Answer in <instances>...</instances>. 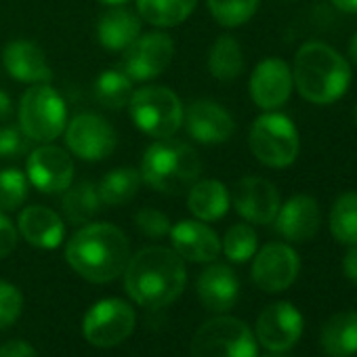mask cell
Returning a JSON list of instances; mask_svg holds the SVG:
<instances>
[{
    "instance_id": "1",
    "label": "cell",
    "mask_w": 357,
    "mask_h": 357,
    "mask_svg": "<svg viewBox=\"0 0 357 357\" xmlns=\"http://www.w3.org/2000/svg\"><path fill=\"white\" fill-rule=\"evenodd\" d=\"M188 282L183 259L164 246L139 250L124 269L126 292L145 309H162L181 296Z\"/></svg>"
},
{
    "instance_id": "2",
    "label": "cell",
    "mask_w": 357,
    "mask_h": 357,
    "mask_svg": "<svg viewBox=\"0 0 357 357\" xmlns=\"http://www.w3.org/2000/svg\"><path fill=\"white\" fill-rule=\"evenodd\" d=\"M70 267L93 284H107L124 273L130 246L122 229L109 223H91L76 231L66 248Z\"/></svg>"
},
{
    "instance_id": "3",
    "label": "cell",
    "mask_w": 357,
    "mask_h": 357,
    "mask_svg": "<svg viewBox=\"0 0 357 357\" xmlns=\"http://www.w3.org/2000/svg\"><path fill=\"white\" fill-rule=\"evenodd\" d=\"M292 80L303 99L315 105H328L347 93L351 68L336 49L311 40L294 55Z\"/></svg>"
},
{
    "instance_id": "4",
    "label": "cell",
    "mask_w": 357,
    "mask_h": 357,
    "mask_svg": "<svg viewBox=\"0 0 357 357\" xmlns=\"http://www.w3.org/2000/svg\"><path fill=\"white\" fill-rule=\"evenodd\" d=\"M139 172L141 181L151 190L176 196L192 190V185L198 181L202 160L190 143L168 137L158 139L145 149Z\"/></svg>"
},
{
    "instance_id": "5",
    "label": "cell",
    "mask_w": 357,
    "mask_h": 357,
    "mask_svg": "<svg viewBox=\"0 0 357 357\" xmlns=\"http://www.w3.org/2000/svg\"><path fill=\"white\" fill-rule=\"evenodd\" d=\"M132 122L153 139H168L183 124V105L166 86H143L132 93L130 101Z\"/></svg>"
},
{
    "instance_id": "6",
    "label": "cell",
    "mask_w": 357,
    "mask_h": 357,
    "mask_svg": "<svg viewBox=\"0 0 357 357\" xmlns=\"http://www.w3.org/2000/svg\"><path fill=\"white\" fill-rule=\"evenodd\" d=\"M248 145L255 158L271 168H286L298 155V130L284 114H263L255 120L248 135Z\"/></svg>"
},
{
    "instance_id": "7",
    "label": "cell",
    "mask_w": 357,
    "mask_h": 357,
    "mask_svg": "<svg viewBox=\"0 0 357 357\" xmlns=\"http://www.w3.org/2000/svg\"><path fill=\"white\" fill-rule=\"evenodd\" d=\"M66 103L47 82L30 86L20 103V126L32 141L49 143L66 130Z\"/></svg>"
},
{
    "instance_id": "8",
    "label": "cell",
    "mask_w": 357,
    "mask_h": 357,
    "mask_svg": "<svg viewBox=\"0 0 357 357\" xmlns=\"http://www.w3.org/2000/svg\"><path fill=\"white\" fill-rule=\"evenodd\" d=\"M192 357H257V340L242 319L221 315L198 328Z\"/></svg>"
},
{
    "instance_id": "9",
    "label": "cell",
    "mask_w": 357,
    "mask_h": 357,
    "mask_svg": "<svg viewBox=\"0 0 357 357\" xmlns=\"http://www.w3.org/2000/svg\"><path fill=\"white\" fill-rule=\"evenodd\" d=\"M137 324L135 309L120 298H107L89 309L82 319V334L95 347H116L126 340Z\"/></svg>"
},
{
    "instance_id": "10",
    "label": "cell",
    "mask_w": 357,
    "mask_h": 357,
    "mask_svg": "<svg viewBox=\"0 0 357 357\" xmlns=\"http://www.w3.org/2000/svg\"><path fill=\"white\" fill-rule=\"evenodd\" d=\"M174 43L164 32H151L139 36L130 47L124 49L122 55V72L130 80H151L160 76L172 61Z\"/></svg>"
},
{
    "instance_id": "11",
    "label": "cell",
    "mask_w": 357,
    "mask_h": 357,
    "mask_svg": "<svg viewBox=\"0 0 357 357\" xmlns=\"http://www.w3.org/2000/svg\"><path fill=\"white\" fill-rule=\"evenodd\" d=\"M66 143L70 151L82 160H103L114 153L118 135L114 126L97 114H80L66 128Z\"/></svg>"
},
{
    "instance_id": "12",
    "label": "cell",
    "mask_w": 357,
    "mask_h": 357,
    "mask_svg": "<svg viewBox=\"0 0 357 357\" xmlns=\"http://www.w3.org/2000/svg\"><path fill=\"white\" fill-rule=\"evenodd\" d=\"M298 255L286 244L263 246L252 263V282L265 292H282L290 288L298 275Z\"/></svg>"
},
{
    "instance_id": "13",
    "label": "cell",
    "mask_w": 357,
    "mask_h": 357,
    "mask_svg": "<svg viewBox=\"0 0 357 357\" xmlns=\"http://www.w3.org/2000/svg\"><path fill=\"white\" fill-rule=\"evenodd\" d=\"M28 178L43 194H61L72 185L74 162L55 145H43L28 158Z\"/></svg>"
},
{
    "instance_id": "14",
    "label": "cell",
    "mask_w": 357,
    "mask_h": 357,
    "mask_svg": "<svg viewBox=\"0 0 357 357\" xmlns=\"http://www.w3.org/2000/svg\"><path fill=\"white\" fill-rule=\"evenodd\" d=\"M231 202L240 217L250 223L267 225L275 221L278 211L282 206L280 192L275 185L263 176H244L236 183Z\"/></svg>"
},
{
    "instance_id": "15",
    "label": "cell",
    "mask_w": 357,
    "mask_h": 357,
    "mask_svg": "<svg viewBox=\"0 0 357 357\" xmlns=\"http://www.w3.org/2000/svg\"><path fill=\"white\" fill-rule=\"evenodd\" d=\"M303 334V315L290 303H273L265 307L257 319L259 342L273 351H288Z\"/></svg>"
},
{
    "instance_id": "16",
    "label": "cell",
    "mask_w": 357,
    "mask_h": 357,
    "mask_svg": "<svg viewBox=\"0 0 357 357\" xmlns=\"http://www.w3.org/2000/svg\"><path fill=\"white\" fill-rule=\"evenodd\" d=\"M292 68L284 59H265L250 76V97L261 109L282 107L292 93Z\"/></svg>"
},
{
    "instance_id": "17",
    "label": "cell",
    "mask_w": 357,
    "mask_h": 357,
    "mask_svg": "<svg viewBox=\"0 0 357 357\" xmlns=\"http://www.w3.org/2000/svg\"><path fill=\"white\" fill-rule=\"evenodd\" d=\"M183 120H185L188 132L196 141L208 143V145L225 143L236 132V122L231 114L219 103L206 101V99L194 101L183 114Z\"/></svg>"
},
{
    "instance_id": "18",
    "label": "cell",
    "mask_w": 357,
    "mask_h": 357,
    "mask_svg": "<svg viewBox=\"0 0 357 357\" xmlns=\"http://www.w3.org/2000/svg\"><path fill=\"white\" fill-rule=\"evenodd\" d=\"M174 252L183 261L213 263L221 252L219 236L200 221H181L170 229Z\"/></svg>"
},
{
    "instance_id": "19",
    "label": "cell",
    "mask_w": 357,
    "mask_h": 357,
    "mask_svg": "<svg viewBox=\"0 0 357 357\" xmlns=\"http://www.w3.org/2000/svg\"><path fill=\"white\" fill-rule=\"evenodd\" d=\"M321 225V213L317 202L311 196L298 194L292 196L286 204L280 206L275 217V229L290 242L311 240Z\"/></svg>"
},
{
    "instance_id": "20",
    "label": "cell",
    "mask_w": 357,
    "mask_h": 357,
    "mask_svg": "<svg viewBox=\"0 0 357 357\" xmlns=\"http://www.w3.org/2000/svg\"><path fill=\"white\" fill-rule=\"evenodd\" d=\"M196 290H198L200 303L206 309L223 313V311H229L238 303L240 282L231 267L215 263L200 273Z\"/></svg>"
},
{
    "instance_id": "21",
    "label": "cell",
    "mask_w": 357,
    "mask_h": 357,
    "mask_svg": "<svg viewBox=\"0 0 357 357\" xmlns=\"http://www.w3.org/2000/svg\"><path fill=\"white\" fill-rule=\"evenodd\" d=\"M3 61L7 72L28 84H45L53 78V70L47 63L45 53L30 40H13L5 47Z\"/></svg>"
},
{
    "instance_id": "22",
    "label": "cell",
    "mask_w": 357,
    "mask_h": 357,
    "mask_svg": "<svg viewBox=\"0 0 357 357\" xmlns=\"http://www.w3.org/2000/svg\"><path fill=\"white\" fill-rule=\"evenodd\" d=\"M20 231L36 248H57L63 242L66 225L57 213L47 206H28L20 215Z\"/></svg>"
},
{
    "instance_id": "23",
    "label": "cell",
    "mask_w": 357,
    "mask_h": 357,
    "mask_svg": "<svg viewBox=\"0 0 357 357\" xmlns=\"http://www.w3.org/2000/svg\"><path fill=\"white\" fill-rule=\"evenodd\" d=\"M139 17L122 7H112L107 13L99 17L97 24V40L101 43V47L109 51H124L139 38Z\"/></svg>"
},
{
    "instance_id": "24",
    "label": "cell",
    "mask_w": 357,
    "mask_h": 357,
    "mask_svg": "<svg viewBox=\"0 0 357 357\" xmlns=\"http://www.w3.org/2000/svg\"><path fill=\"white\" fill-rule=\"evenodd\" d=\"M229 202L231 198L227 188L215 178L196 181L188 196V206L200 221H219L229 211Z\"/></svg>"
},
{
    "instance_id": "25",
    "label": "cell",
    "mask_w": 357,
    "mask_h": 357,
    "mask_svg": "<svg viewBox=\"0 0 357 357\" xmlns=\"http://www.w3.org/2000/svg\"><path fill=\"white\" fill-rule=\"evenodd\" d=\"M321 347L328 357H353L357 353V311H342L321 328Z\"/></svg>"
},
{
    "instance_id": "26",
    "label": "cell",
    "mask_w": 357,
    "mask_h": 357,
    "mask_svg": "<svg viewBox=\"0 0 357 357\" xmlns=\"http://www.w3.org/2000/svg\"><path fill=\"white\" fill-rule=\"evenodd\" d=\"M141 188V172L132 166H122L109 170L97 185L99 198L105 206L128 204Z\"/></svg>"
},
{
    "instance_id": "27",
    "label": "cell",
    "mask_w": 357,
    "mask_h": 357,
    "mask_svg": "<svg viewBox=\"0 0 357 357\" xmlns=\"http://www.w3.org/2000/svg\"><path fill=\"white\" fill-rule=\"evenodd\" d=\"M198 0H137L139 17L158 28L183 24L196 9Z\"/></svg>"
},
{
    "instance_id": "28",
    "label": "cell",
    "mask_w": 357,
    "mask_h": 357,
    "mask_svg": "<svg viewBox=\"0 0 357 357\" xmlns=\"http://www.w3.org/2000/svg\"><path fill=\"white\" fill-rule=\"evenodd\" d=\"M244 53L234 36H219L208 53V70L221 82H231L244 72Z\"/></svg>"
},
{
    "instance_id": "29",
    "label": "cell",
    "mask_w": 357,
    "mask_h": 357,
    "mask_svg": "<svg viewBox=\"0 0 357 357\" xmlns=\"http://www.w3.org/2000/svg\"><path fill=\"white\" fill-rule=\"evenodd\" d=\"M101 206L103 202L99 198L97 185L91 181H80L72 190L68 188V194L63 196V202H61L63 215L72 225L89 223L93 217H97Z\"/></svg>"
},
{
    "instance_id": "30",
    "label": "cell",
    "mask_w": 357,
    "mask_h": 357,
    "mask_svg": "<svg viewBox=\"0 0 357 357\" xmlns=\"http://www.w3.org/2000/svg\"><path fill=\"white\" fill-rule=\"evenodd\" d=\"M330 231L340 244H357V192H347L334 202L330 211Z\"/></svg>"
},
{
    "instance_id": "31",
    "label": "cell",
    "mask_w": 357,
    "mask_h": 357,
    "mask_svg": "<svg viewBox=\"0 0 357 357\" xmlns=\"http://www.w3.org/2000/svg\"><path fill=\"white\" fill-rule=\"evenodd\" d=\"M132 97V80L120 70L103 72L95 82V99L107 109H120L128 105Z\"/></svg>"
},
{
    "instance_id": "32",
    "label": "cell",
    "mask_w": 357,
    "mask_h": 357,
    "mask_svg": "<svg viewBox=\"0 0 357 357\" xmlns=\"http://www.w3.org/2000/svg\"><path fill=\"white\" fill-rule=\"evenodd\" d=\"M213 17L225 28L246 24L259 9V0H206Z\"/></svg>"
},
{
    "instance_id": "33",
    "label": "cell",
    "mask_w": 357,
    "mask_h": 357,
    "mask_svg": "<svg viewBox=\"0 0 357 357\" xmlns=\"http://www.w3.org/2000/svg\"><path fill=\"white\" fill-rule=\"evenodd\" d=\"M257 244H259V240H257L255 229L246 223H238L227 229V234L223 238V252L234 263H246L248 259L255 257Z\"/></svg>"
},
{
    "instance_id": "34",
    "label": "cell",
    "mask_w": 357,
    "mask_h": 357,
    "mask_svg": "<svg viewBox=\"0 0 357 357\" xmlns=\"http://www.w3.org/2000/svg\"><path fill=\"white\" fill-rule=\"evenodd\" d=\"M28 198V178L17 168L0 170V211H15Z\"/></svg>"
},
{
    "instance_id": "35",
    "label": "cell",
    "mask_w": 357,
    "mask_h": 357,
    "mask_svg": "<svg viewBox=\"0 0 357 357\" xmlns=\"http://www.w3.org/2000/svg\"><path fill=\"white\" fill-rule=\"evenodd\" d=\"M22 307H24L22 292L13 284L0 280V330L9 328L11 324L17 321V317L22 315Z\"/></svg>"
},
{
    "instance_id": "36",
    "label": "cell",
    "mask_w": 357,
    "mask_h": 357,
    "mask_svg": "<svg viewBox=\"0 0 357 357\" xmlns=\"http://www.w3.org/2000/svg\"><path fill=\"white\" fill-rule=\"evenodd\" d=\"M135 225L143 236L153 238V240H160V238L168 236L170 229H172L170 219L162 211H155V208H141L135 215Z\"/></svg>"
},
{
    "instance_id": "37",
    "label": "cell",
    "mask_w": 357,
    "mask_h": 357,
    "mask_svg": "<svg viewBox=\"0 0 357 357\" xmlns=\"http://www.w3.org/2000/svg\"><path fill=\"white\" fill-rule=\"evenodd\" d=\"M28 151V137L13 126L0 128V158H17Z\"/></svg>"
},
{
    "instance_id": "38",
    "label": "cell",
    "mask_w": 357,
    "mask_h": 357,
    "mask_svg": "<svg viewBox=\"0 0 357 357\" xmlns=\"http://www.w3.org/2000/svg\"><path fill=\"white\" fill-rule=\"evenodd\" d=\"M17 246V229L15 225L0 213V259L9 257Z\"/></svg>"
},
{
    "instance_id": "39",
    "label": "cell",
    "mask_w": 357,
    "mask_h": 357,
    "mask_svg": "<svg viewBox=\"0 0 357 357\" xmlns=\"http://www.w3.org/2000/svg\"><path fill=\"white\" fill-rule=\"evenodd\" d=\"M0 357H38V353L26 340H9L0 347Z\"/></svg>"
},
{
    "instance_id": "40",
    "label": "cell",
    "mask_w": 357,
    "mask_h": 357,
    "mask_svg": "<svg viewBox=\"0 0 357 357\" xmlns=\"http://www.w3.org/2000/svg\"><path fill=\"white\" fill-rule=\"evenodd\" d=\"M342 273L347 275L349 282H353L357 286V244L351 246L347 250V255L342 257Z\"/></svg>"
},
{
    "instance_id": "41",
    "label": "cell",
    "mask_w": 357,
    "mask_h": 357,
    "mask_svg": "<svg viewBox=\"0 0 357 357\" xmlns=\"http://www.w3.org/2000/svg\"><path fill=\"white\" fill-rule=\"evenodd\" d=\"M11 116V99L5 91H0V120H7Z\"/></svg>"
},
{
    "instance_id": "42",
    "label": "cell",
    "mask_w": 357,
    "mask_h": 357,
    "mask_svg": "<svg viewBox=\"0 0 357 357\" xmlns=\"http://www.w3.org/2000/svg\"><path fill=\"white\" fill-rule=\"evenodd\" d=\"M330 3L344 13H357V0H330Z\"/></svg>"
},
{
    "instance_id": "43",
    "label": "cell",
    "mask_w": 357,
    "mask_h": 357,
    "mask_svg": "<svg viewBox=\"0 0 357 357\" xmlns=\"http://www.w3.org/2000/svg\"><path fill=\"white\" fill-rule=\"evenodd\" d=\"M349 57L357 63V32H355V36L351 38V45H349Z\"/></svg>"
},
{
    "instance_id": "44",
    "label": "cell",
    "mask_w": 357,
    "mask_h": 357,
    "mask_svg": "<svg viewBox=\"0 0 357 357\" xmlns=\"http://www.w3.org/2000/svg\"><path fill=\"white\" fill-rule=\"evenodd\" d=\"M101 5H107V7H124L130 0H99Z\"/></svg>"
},
{
    "instance_id": "45",
    "label": "cell",
    "mask_w": 357,
    "mask_h": 357,
    "mask_svg": "<svg viewBox=\"0 0 357 357\" xmlns=\"http://www.w3.org/2000/svg\"><path fill=\"white\" fill-rule=\"evenodd\" d=\"M353 118H355V124H357V103H355V109H353Z\"/></svg>"
},
{
    "instance_id": "46",
    "label": "cell",
    "mask_w": 357,
    "mask_h": 357,
    "mask_svg": "<svg viewBox=\"0 0 357 357\" xmlns=\"http://www.w3.org/2000/svg\"><path fill=\"white\" fill-rule=\"evenodd\" d=\"M267 357H284V355H267Z\"/></svg>"
}]
</instances>
